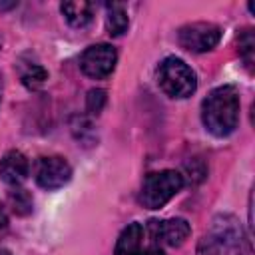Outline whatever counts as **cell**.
<instances>
[{
	"instance_id": "obj_12",
	"label": "cell",
	"mask_w": 255,
	"mask_h": 255,
	"mask_svg": "<svg viewBox=\"0 0 255 255\" xmlns=\"http://www.w3.org/2000/svg\"><path fill=\"white\" fill-rule=\"evenodd\" d=\"M20 78H22V84L26 86V88H38V86H42L44 82H46V78H48V72L40 66V64H26L24 68H22V72H20Z\"/></svg>"
},
{
	"instance_id": "obj_3",
	"label": "cell",
	"mask_w": 255,
	"mask_h": 255,
	"mask_svg": "<svg viewBox=\"0 0 255 255\" xmlns=\"http://www.w3.org/2000/svg\"><path fill=\"white\" fill-rule=\"evenodd\" d=\"M183 187V175L173 169L153 171L143 179L139 201L147 209H159L163 207L179 189Z\"/></svg>"
},
{
	"instance_id": "obj_2",
	"label": "cell",
	"mask_w": 255,
	"mask_h": 255,
	"mask_svg": "<svg viewBox=\"0 0 255 255\" xmlns=\"http://www.w3.org/2000/svg\"><path fill=\"white\" fill-rule=\"evenodd\" d=\"M157 82H159V88L169 98H187L197 88L195 72L181 58H175V56H167L159 64Z\"/></svg>"
},
{
	"instance_id": "obj_4",
	"label": "cell",
	"mask_w": 255,
	"mask_h": 255,
	"mask_svg": "<svg viewBox=\"0 0 255 255\" xmlns=\"http://www.w3.org/2000/svg\"><path fill=\"white\" fill-rule=\"evenodd\" d=\"M177 40L179 46L201 54V52H209L213 50L219 40H221V28L211 24V22H193V24H185L179 28L177 32Z\"/></svg>"
},
{
	"instance_id": "obj_16",
	"label": "cell",
	"mask_w": 255,
	"mask_h": 255,
	"mask_svg": "<svg viewBox=\"0 0 255 255\" xmlns=\"http://www.w3.org/2000/svg\"><path fill=\"white\" fill-rule=\"evenodd\" d=\"M139 255H165V251H163V249H159L157 245H151V247H147L145 251H141Z\"/></svg>"
},
{
	"instance_id": "obj_11",
	"label": "cell",
	"mask_w": 255,
	"mask_h": 255,
	"mask_svg": "<svg viewBox=\"0 0 255 255\" xmlns=\"http://www.w3.org/2000/svg\"><path fill=\"white\" fill-rule=\"evenodd\" d=\"M128 12L120 4H108V16H106V28L110 36H122L128 30Z\"/></svg>"
},
{
	"instance_id": "obj_18",
	"label": "cell",
	"mask_w": 255,
	"mask_h": 255,
	"mask_svg": "<svg viewBox=\"0 0 255 255\" xmlns=\"http://www.w3.org/2000/svg\"><path fill=\"white\" fill-rule=\"evenodd\" d=\"M2 90H4V82H2V74H0V102H2Z\"/></svg>"
},
{
	"instance_id": "obj_17",
	"label": "cell",
	"mask_w": 255,
	"mask_h": 255,
	"mask_svg": "<svg viewBox=\"0 0 255 255\" xmlns=\"http://www.w3.org/2000/svg\"><path fill=\"white\" fill-rule=\"evenodd\" d=\"M6 225H8V215H6V211H4V207L0 203V229H4Z\"/></svg>"
},
{
	"instance_id": "obj_8",
	"label": "cell",
	"mask_w": 255,
	"mask_h": 255,
	"mask_svg": "<svg viewBox=\"0 0 255 255\" xmlns=\"http://www.w3.org/2000/svg\"><path fill=\"white\" fill-rule=\"evenodd\" d=\"M30 173V161L22 151H8L4 153V157L0 159V179L8 185L18 187L22 181H26Z\"/></svg>"
},
{
	"instance_id": "obj_19",
	"label": "cell",
	"mask_w": 255,
	"mask_h": 255,
	"mask_svg": "<svg viewBox=\"0 0 255 255\" xmlns=\"http://www.w3.org/2000/svg\"><path fill=\"white\" fill-rule=\"evenodd\" d=\"M0 255H12L8 249H0Z\"/></svg>"
},
{
	"instance_id": "obj_1",
	"label": "cell",
	"mask_w": 255,
	"mask_h": 255,
	"mask_svg": "<svg viewBox=\"0 0 255 255\" xmlns=\"http://www.w3.org/2000/svg\"><path fill=\"white\" fill-rule=\"evenodd\" d=\"M205 129L215 137L229 135L239 122V92L235 86H219L207 94L201 104Z\"/></svg>"
},
{
	"instance_id": "obj_15",
	"label": "cell",
	"mask_w": 255,
	"mask_h": 255,
	"mask_svg": "<svg viewBox=\"0 0 255 255\" xmlns=\"http://www.w3.org/2000/svg\"><path fill=\"white\" fill-rule=\"evenodd\" d=\"M104 104H106V92L104 90H90L88 92V96H86V110L90 114L102 112Z\"/></svg>"
},
{
	"instance_id": "obj_13",
	"label": "cell",
	"mask_w": 255,
	"mask_h": 255,
	"mask_svg": "<svg viewBox=\"0 0 255 255\" xmlns=\"http://www.w3.org/2000/svg\"><path fill=\"white\" fill-rule=\"evenodd\" d=\"M8 199H10L12 209H14L18 215H28V213L32 211V197H30L28 191H24V189H14V191H10Z\"/></svg>"
},
{
	"instance_id": "obj_10",
	"label": "cell",
	"mask_w": 255,
	"mask_h": 255,
	"mask_svg": "<svg viewBox=\"0 0 255 255\" xmlns=\"http://www.w3.org/2000/svg\"><path fill=\"white\" fill-rule=\"evenodd\" d=\"M64 18L68 20L70 26L74 28H84L86 24H90L92 14H94V6L90 2L84 0H74V2H64L60 6Z\"/></svg>"
},
{
	"instance_id": "obj_20",
	"label": "cell",
	"mask_w": 255,
	"mask_h": 255,
	"mask_svg": "<svg viewBox=\"0 0 255 255\" xmlns=\"http://www.w3.org/2000/svg\"><path fill=\"white\" fill-rule=\"evenodd\" d=\"M0 48H2V36H0Z\"/></svg>"
},
{
	"instance_id": "obj_6",
	"label": "cell",
	"mask_w": 255,
	"mask_h": 255,
	"mask_svg": "<svg viewBox=\"0 0 255 255\" xmlns=\"http://www.w3.org/2000/svg\"><path fill=\"white\" fill-rule=\"evenodd\" d=\"M72 179V167L64 157H40L36 163V183L48 191L64 187Z\"/></svg>"
},
{
	"instance_id": "obj_5",
	"label": "cell",
	"mask_w": 255,
	"mask_h": 255,
	"mask_svg": "<svg viewBox=\"0 0 255 255\" xmlns=\"http://www.w3.org/2000/svg\"><path fill=\"white\" fill-rule=\"evenodd\" d=\"M116 48L110 44H94L90 48L84 50L82 58H80V68L86 76L94 78V80H102L108 78L114 68H116Z\"/></svg>"
},
{
	"instance_id": "obj_9",
	"label": "cell",
	"mask_w": 255,
	"mask_h": 255,
	"mask_svg": "<svg viewBox=\"0 0 255 255\" xmlns=\"http://www.w3.org/2000/svg\"><path fill=\"white\" fill-rule=\"evenodd\" d=\"M143 245V227L141 223H129L118 237L114 255H139Z\"/></svg>"
},
{
	"instance_id": "obj_7",
	"label": "cell",
	"mask_w": 255,
	"mask_h": 255,
	"mask_svg": "<svg viewBox=\"0 0 255 255\" xmlns=\"http://www.w3.org/2000/svg\"><path fill=\"white\" fill-rule=\"evenodd\" d=\"M149 231L155 241H161L169 247H179L189 237L191 227L185 219L173 217V219H163V221H151Z\"/></svg>"
},
{
	"instance_id": "obj_14",
	"label": "cell",
	"mask_w": 255,
	"mask_h": 255,
	"mask_svg": "<svg viewBox=\"0 0 255 255\" xmlns=\"http://www.w3.org/2000/svg\"><path fill=\"white\" fill-rule=\"evenodd\" d=\"M253 48H255V40H253L251 30H243L239 34V54L247 68L253 66Z\"/></svg>"
}]
</instances>
